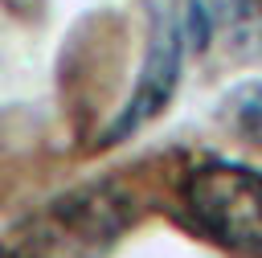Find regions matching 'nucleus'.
<instances>
[{"label": "nucleus", "instance_id": "obj_1", "mask_svg": "<svg viewBox=\"0 0 262 258\" xmlns=\"http://www.w3.org/2000/svg\"><path fill=\"white\" fill-rule=\"evenodd\" d=\"M180 197L192 225L237 258H262V172L237 160H201L188 168Z\"/></svg>", "mask_w": 262, "mask_h": 258}, {"label": "nucleus", "instance_id": "obj_2", "mask_svg": "<svg viewBox=\"0 0 262 258\" xmlns=\"http://www.w3.org/2000/svg\"><path fill=\"white\" fill-rule=\"evenodd\" d=\"M131 209L115 188H82L53 201L12 238L16 258H98L127 225Z\"/></svg>", "mask_w": 262, "mask_h": 258}, {"label": "nucleus", "instance_id": "obj_3", "mask_svg": "<svg viewBox=\"0 0 262 258\" xmlns=\"http://www.w3.org/2000/svg\"><path fill=\"white\" fill-rule=\"evenodd\" d=\"M180 70H184V25H180V16L160 12L156 25H151V41H147L139 78L131 86V98L111 119V127L98 135V143L111 147V143L143 131L160 111H168V102H172V94L180 86Z\"/></svg>", "mask_w": 262, "mask_h": 258}, {"label": "nucleus", "instance_id": "obj_4", "mask_svg": "<svg viewBox=\"0 0 262 258\" xmlns=\"http://www.w3.org/2000/svg\"><path fill=\"white\" fill-rule=\"evenodd\" d=\"M237 49H262V0H209Z\"/></svg>", "mask_w": 262, "mask_h": 258}, {"label": "nucleus", "instance_id": "obj_5", "mask_svg": "<svg viewBox=\"0 0 262 258\" xmlns=\"http://www.w3.org/2000/svg\"><path fill=\"white\" fill-rule=\"evenodd\" d=\"M229 123L242 139H250L254 147H262V82H246L237 90H229Z\"/></svg>", "mask_w": 262, "mask_h": 258}]
</instances>
